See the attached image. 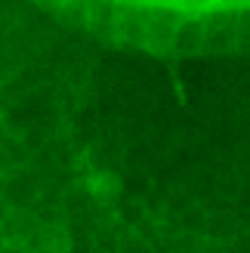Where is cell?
Masks as SVG:
<instances>
[{
  "label": "cell",
  "mask_w": 250,
  "mask_h": 253,
  "mask_svg": "<svg viewBox=\"0 0 250 253\" xmlns=\"http://www.w3.org/2000/svg\"><path fill=\"white\" fill-rule=\"evenodd\" d=\"M108 41L164 56H250V0H41Z\"/></svg>",
  "instance_id": "obj_2"
},
{
  "label": "cell",
  "mask_w": 250,
  "mask_h": 253,
  "mask_svg": "<svg viewBox=\"0 0 250 253\" xmlns=\"http://www.w3.org/2000/svg\"><path fill=\"white\" fill-rule=\"evenodd\" d=\"M0 253H250V56L0 0Z\"/></svg>",
  "instance_id": "obj_1"
}]
</instances>
